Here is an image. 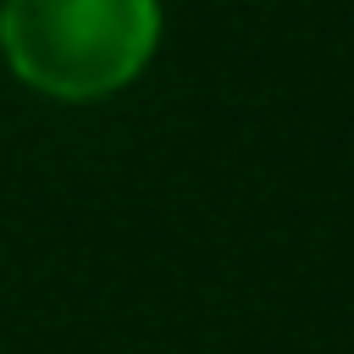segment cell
Instances as JSON below:
<instances>
[{
	"mask_svg": "<svg viewBox=\"0 0 354 354\" xmlns=\"http://www.w3.org/2000/svg\"><path fill=\"white\" fill-rule=\"evenodd\" d=\"M155 0H0V44L11 66L66 100L127 83L155 50Z\"/></svg>",
	"mask_w": 354,
	"mask_h": 354,
	"instance_id": "obj_1",
	"label": "cell"
}]
</instances>
